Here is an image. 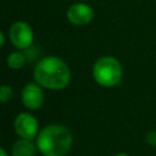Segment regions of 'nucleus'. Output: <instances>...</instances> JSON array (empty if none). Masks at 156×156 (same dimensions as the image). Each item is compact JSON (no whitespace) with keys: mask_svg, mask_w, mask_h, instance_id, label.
<instances>
[{"mask_svg":"<svg viewBox=\"0 0 156 156\" xmlns=\"http://www.w3.org/2000/svg\"><path fill=\"white\" fill-rule=\"evenodd\" d=\"M33 77L35 83L49 90H62L71 80L68 65L57 56L43 57L35 66Z\"/></svg>","mask_w":156,"mask_h":156,"instance_id":"obj_1","label":"nucleus"},{"mask_svg":"<svg viewBox=\"0 0 156 156\" xmlns=\"http://www.w3.org/2000/svg\"><path fill=\"white\" fill-rule=\"evenodd\" d=\"M73 144L71 130L62 124H49L37 136L38 151L43 156H66Z\"/></svg>","mask_w":156,"mask_h":156,"instance_id":"obj_2","label":"nucleus"},{"mask_svg":"<svg viewBox=\"0 0 156 156\" xmlns=\"http://www.w3.org/2000/svg\"><path fill=\"white\" fill-rule=\"evenodd\" d=\"M93 78L101 87H115L122 78V66L117 58L102 56L98 58L93 66Z\"/></svg>","mask_w":156,"mask_h":156,"instance_id":"obj_3","label":"nucleus"},{"mask_svg":"<svg viewBox=\"0 0 156 156\" xmlns=\"http://www.w3.org/2000/svg\"><path fill=\"white\" fill-rule=\"evenodd\" d=\"M13 128L20 138L33 139L39 134V123L37 118L29 112H22L16 116L13 121Z\"/></svg>","mask_w":156,"mask_h":156,"instance_id":"obj_4","label":"nucleus"},{"mask_svg":"<svg viewBox=\"0 0 156 156\" xmlns=\"http://www.w3.org/2000/svg\"><path fill=\"white\" fill-rule=\"evenodd\" d=\"M9 37L11 43L17 49H27L33 43V30L32 27L23 21L15 22L9 30Z\"/></svg>","mask_w":156,"mask_h":156,"instance_id":"obj_5","label":"nucleus"},{"mask_svg":"<svg viewBox=\"0 0 156 156\" xmlns=\"http://www.w3.org/2000/svg\"><path fill=\"white\" fill-rule=\"evenodd\" d=\"M67 20L72 24L76 26H85L91 22L94 18V11L93 9L84 2H76L69 6L67 10Z\"/></svg>","mask_w":156,"mask_h":156,"instance_id":"obj_6","label":"nucleus"},{"mask_svg":"<svg viewBox=\"0 0 156 156\" xmlns=\"http://www.w3.org/2000/svg\"><path fill=\"white\" fill-rule=\"evenodd\" d=\"M22 102L28 110H39L44 104V93L38 83H28L22 90Z\"/></svg>","mask_w":156,"mask_h":156,"instance_id":"obj_7","label":"nucleus"},{"mask_svg":"<svg viewBox=\"0 0 156 156\" xmlns=\"http://www.w3.org/2000/svg\"><path fill=\"white\" fill-rule=\"evenodd\" d=\"M38 151L37 143H33L32 139L20 138L12 145V156H35Z\"/></svg>","mask_w":156,"mask_h":156,"instance_id":"obj_8","label":"nucleus"},{"mask_svg":"<svg viewBox=\"0 0 156 156\" xmlns=\"http://www.w3.org/2000/svg\"><path fill=\"white\" fill-rule=\"evenodd\" d=\"M6 63L10 68L12 69H20L24 66L26 63V56L24 54H22L21 51H13L11 52L7 58H6Z\"/></svg>","mask_w":156,"mask_h":156,"instance_id":"obj_9","label":"nucleus"},{"mask_svg":"<svg viewBox=\"0 0 156 156\" xmlns=\"http://www.w3.org/2000/svg\"><path fill=\"white\" fill-rule=\"evenodd\" d=\"M12 96H13V90H12V88L10 85L4 84V85L0 87V101L2 104L10 101L12 99Z\"/></svg>","mask_w":156,"mask_h":156,"instance_id":"obj_10","label":"nucleus"},{"mask_svg":"<svg viewBox=\"0 0 156 156\" xmlns=\"http://www.w3.org/2000/svg\"><path fill=\"white\" fill-rule=\"evenodd\" d=\"M146 143L151 146H156V130H150L146 134Z\"/></svg>","mask_w":156,"mask_h":156,"instance_id":"obj_11","label":"nucleus"},{"mask_svg":"<svg viewBox=\"0 0 156 156\" xmlns=\"http://www.w3.org/2000/svg\"><path fill=\"white\" fill-rule=\"evenodd\" d=\"M4 41H5V35H4V32L0 33V45L4 46Z\"/></svg>","mask_w":156,"mask_h":156,"instance_id":"obj_12","label":"nucleus"},{"mask_svg":"<svg viewBox=\"0 0 156 156\" xmlns=\"http://www.w3.org/2000/svg\"><path fill=\"white\" fill-rule=\"evenodd\" d=\"M0 156H9V155H7V152H6V150H5L4 147H1V149H0Z\"/></svg>","mask_w":156,"mask_h":156,"instance_id":"obj_13","label":"nucleus"},{"mask_svg":"<svg viewBox=\"0 0 156 156\" xmlns=\"http://www.w3.org/2000/svg\"><path fill=\"white\" fill-rule=\"evenodd\" d=\"M115 156H128L127 154H124V152H119V154H116Z\"/></svg>","mask_w":156,"mask_h":156,"instance_id":"obj_14","label":"nucleus"}]
</instances>
